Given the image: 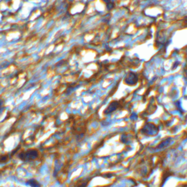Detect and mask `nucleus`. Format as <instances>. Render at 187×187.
Wrapping results in <instances>:
<instances>
[{
	"instance_id": "1",
	"label": "nucleus",
	"mask_w": 187,
	"mask_h": 187,
	"mask_svg": "<svg viewBox=\"0 0 187 187\" xmlns=\"http://www.w3.org/2000/svg\"><path fill=\"white\" fill-rule=\"evenodd\" d=\"M38 156V152L35 150H29L26 152H22L19 154V158L23 161H30L36 159Z\"/></svg>"
},
{
	"instance_id": "2",
	"label": "nucleus",
	"mask_w": 187,
	"mask_h": 187,
	"mask_svg": "<svg viewBox=\"0 0 187 187\" xmlns=\"http://www.w3.org/2000/svg\"><path fill=\"white\" fill-rule=\"evenodd\" d=\"M27 184L29 185V186H31L32 187H41V185L38 182H37V181L35 180H30L27 182Z\"/></svg>"
},
{
	"instance_id": "3",
	"label": "nucleus",
	"mask_w": 187,
	"mask_h": 187,
	"mask_svg": "<svg viewBox=\"0 0 187 187\" xmlns=\"http://www.w3.org/2000/svg\"><path fill=\"white\" fill-rule=\"evenodd\" d=\"M2 105H3V102L2 101H0V111L2 110Z\"/></svg>"
}]
</instances>
